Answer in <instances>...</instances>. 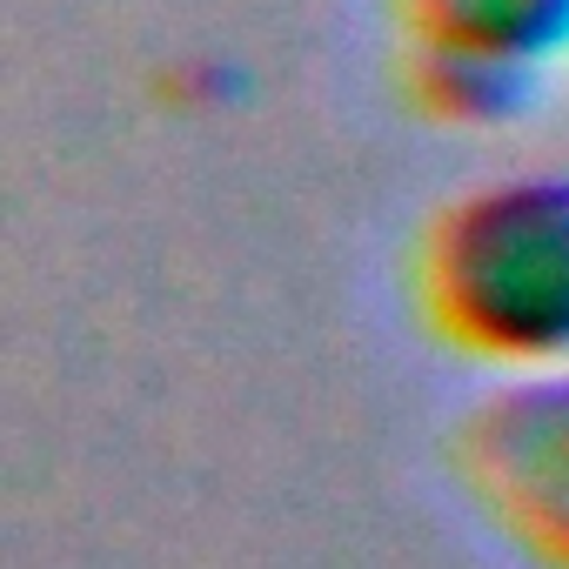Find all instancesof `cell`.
Returning a JSON list of instances; mask_svg holds the SVG:
<instances>
[{"label": "cell", "mask_w": 569, "mask_h": 569, "mask_svg": "<svg viewBox=\"0 0 569 569\" xmlns=\"http://www.w3.org/2000/svg\"><path fill=\"white\" fill-rule=\"evenodd\" d=\"M416 316L496 376L569 369V168L449 194L416 241Z\"/></svg>", "instance_id": "1"}, {"label": "cell", "mask_w": 569, "mask_h": 569, "mask_svg": "<svg viewBox=\"0 0 569 569\" xmlns=\"http://www.w3.org/2000/svg\"><path fill=\"white\" fill-rule=\"evenodd\" d=\"M402 88L442 128H509L569 68V0H389Z\"/></svg>", "instance_id": "2"}, {"label": "cell", "mask_w": 569, "mask_h": 569, "mask_svg": "<svg viewBox=\"0 0 569 569\" xmlns=\"http://www.w3.org/2000/svg\"><path fill=\"white\" fill-rule=\"evenodd\" d=\"M456 482L536 569H569V369L502 376L456 422Z\"/></svg>", "instance_id": "3"}]
</instances>
